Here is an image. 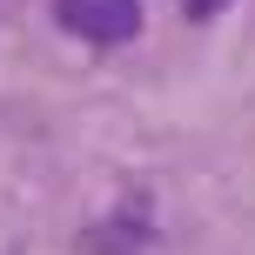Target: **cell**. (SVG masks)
I'll return each mask as SVG.
<instances>
[{"instance_id":"1","label":"cell","mask_w":255,"mask_h":255,"mask_svg":"<svg viewBox=\"0 0 255 255\" xmlns=\"http://www.w3.org/2000/svg\"><path fill=\"white\" fill-rule=\"evenodd\" d=\"M54 20L94 47H121L141 34V0H54Z\"/></svg>"}]
</instances>
